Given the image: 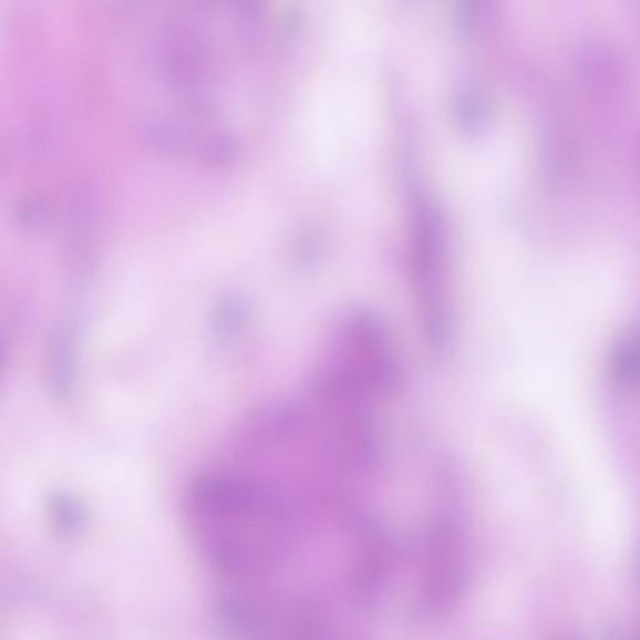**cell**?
<instances>
[{
	"label": "cell",
	"instance_id": "1",
	"mask_svg": "<svg viewBox=\"0 0 640 640\" xmlns=\"http://www.w3.org/2000/svg\"><path fill=\"white\" fill-rule=\"evenodd\" d=\"M190 528L223 574H264L285 555L299 527V510L283 494L236 468L209 471L186 494Z\"/></svg>",
	"mask_w": 640,
	"mask_h": 640
},
{
	"label": "cell",
	"instance_id": "2",
	"mask_svg": "<svg viewBox=\"0 0 640 640\" xmlns=\"http://www.w3.org/2000/svg\"><path fill=\"white\" fill-rule=\"evenodd\" d=\"M398 364L385 327L357 310L338 324L317 367L316 391L380 402L396 385Z\"/></svg>",
	"mask_w": 640,
	"mask_h": 640
},
{
	"label": "cell",
	"instance_id": "3",
	"mask_svg": "<svg viewBox=\"0 0 640 640\" xmlns=\"http://www.w3.org/2000/svg\"><path fill=\"white\" fill-rule=\"evenodd\" d=\"M419 246L414 265L416 314L426 344L435 355H447L455 333L447 255L438 217L424 203L420 208Z\"/></svg>",
	"mask_w": 640,
	"mask_h": 640
},
{
	"label": "cell",
	"instance_id": "4",
	"mask_svg": "<svg viewBox=\"0 0 640 640\" xmlns=\"http://www.w3.org/2000/svg\"><path fill=\"white\" fill-rule=\"evenodd\" d=\"M75 328L70 322H61L51 334L48 344V376L52 393L58 400H66L72 394L75 381Z\"/></svg>",
	"mask_w": 640,
	"mask_h": 640
},
{
	"label": "cell",
	"instance_id": "5",
	"mask_svg": "<svg viewBox=\"0 0 640 640\" xmlns=\"http://www.w3.org/2000/svg\"><path fill=\"white\" fill-rule=\"evenodd\" d=\"M324 228L314 223H306L293 233L290 239V255L299 266H310L323 257L328 248Z\"/></svg>",
	"mask_w": 640,
	"mask_h": 640
},
{
	"label": "cell",
	"instance_id": "6",
	"mask_svg": "<svg viewBox=\"0 0 640 640\" xmlns=\"http://www.w3.org/2000/svg\"><path fill=\"white\" fill-rule=\"evenodd\" d=\"M609 375L619 388H629L637 376V341L626 334L619 339L610 358Z\"/></svg>",
	"mask_w": 640,
	"mask_h": 640
},
{
	"label": "cell",
	"instance_id": "7",
	"mask_svg": "<svg viewBox=\"0 0 640 640\" xmlns=\"http://www.w3.org/2000/svg\"><path fill=\"white\" fill-rule=\"evenodd\" d=\"M455 113L465 131H477L487 121L488 103L478 89L467 86L458 93L455 100Z\"/></svg>",
	"mask_w": 640,
	"mask_h": 640
},
{
	"label": "cell",
	"instance_id": "8",
	"mask_svg": "<svg viewBox=\"0 0 640 640\" xmlns=\"http://www.w3.org/2000/svg\"><path fill=\"white\" fill-rule=\"evenodd\" d=\"M51 506L60 525L66 529L80 527L84 520L81 503L70 494L58 493L52 497Z\"/></svg>",
	"mask_w": 640,
	"mask_h": 640
},
{
	"label": "cell",
	"instance_id": "9",
	"mask_svg": "<svg viewBox=\"0 0 640 640\" xmlns=\"http://www.w3.org/2000/svg\"><path fill=\"white\" fill-rule=\"evenodd\" d=\"M486 12L482 3H462L455 9V23L462 31H468L469 28L477 24L479 18Z\"/></svg>",
	"mask_w": 640,
	"mask_h": 640
},
{
	"label": "cell",
	"instance_id": "10",
	"mask_svg": "<svg viewBox=\"0 0 640 640\" xmlns=\"http://www.w3.org/2000/svg\"><path fill=\"white\" fill-rule=\"evenodd\" d=\"M4 358H6V344L3 342V339L0 338V367L3 365Z\"/></svg>",
	"mask_w": 640,
	"mask_h": 640
}]
</instances>
